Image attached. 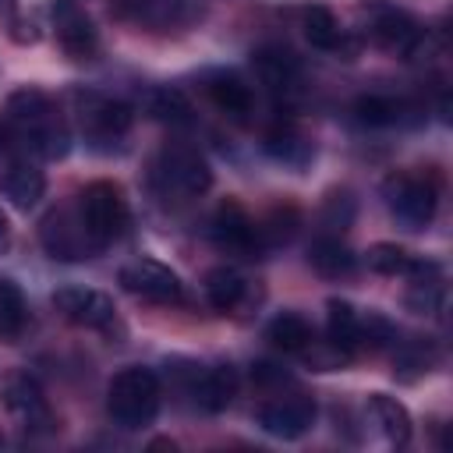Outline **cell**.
<instances>
[{"label":"cell","instance_id":"obj_16","mask_svg":"<svg viewBox=\"0 0 453 453\" xmlns=\"http://www.w3.org/2000/svg\"><path fill=\"white\" fill-rule=\"evenodd\" d=\"M188 393L202 411H223L237 393V372L230 365H205V368L198 365Z\"/></svg>","mask_w":453,"mask_h":453},{"label":"cell","instance_id":"obj_29","mask_svg":"<svg viewBox=\"0 0 453 453\" xmlns=\"http://www.w3.org/2000/svg\"><path fill=\"white\" fill-rule=\"evenodd\" d=\"M354 113L361 124H372V127H389V124H400L403 113H407V103L403 99H393V96H361L354 103Z\"/></svg>","mask_w":453,"mask_h":453},{"label":"cell","instance_id":"obj_10","mask_svg":"<svg viewBox=\"0 0 453 453\" xmlns=\"http://www.w3.org/2000/svg\"><path fill=\"white\" fill-rule=\"evenodd\" d=\"M258 425L276 439H301L315 425V400L301 389L269 396L258 407Z\"/></svg>","mask_w":453,"mask_h":453},{"label":"cell","instance_id":"obj_14","mask_svg":"<svg viewBox=\"0 0 453 453\" xmlns=\"http://www.w3.org/2000/svg\"><path fill=\"white\" fill-rule=\"evenodd\" d=\"M368 32L375 39L379 50L386 53H396V57H418V50L425 46V32L414 18H407L403 11H393V7H382L372 21H368Z\"/></svg>","mask_w":453,"mask_h":453},{"label":"cell","instance_id":"obj_9","mask_svg":"<svg viewBox=\"0 0 453 453\" xmlns=\"http://www.w3.org/2000/svg\"><path fill=\"white\" fill-rule=\"evenodd\" d=\"M209 234L216 241L219 251H230V255H241V258H255L265 244L258 237V223L244 212L241 202L226 198L216 212H212V223H209Z\"/></svg>","mask_w":453,"mask_h":453},{"label":"cell","instance_id":"obj_25","mask_svg":"<svg viewBox=\"0 0 453 453\" xmlns=\"http://www.w3.org/2000/svg\"><path fill=\"white\" fill-rule=\"evenodd\" d=\"M301 28H304V39L315 46V50H340L343 46V28L336 21V14L322 4H308L301 11Z\"/></svg>","mask_w":453,"mask_h":453},{"label":"cell","instance_id":"obj_4","mask_svg":"<svg viewBox=\"0 0 453 453\" xmlns=\"http://www.w3.org/2000/svg\"><path fill=\"white\" fill-rule=\"evenodd\" d=\"M382 198H386L389 216L403 230H425L439 209V180L432 173L396 170L382 180Z\"/></svg>","mask_w":453,"mask_h":453},{"label":"cell","instance_id":"obj_17","mask_svg":"<svg viewBox=\"0 0 453 453\" xmlns=\"http://www.w3.org/2000/svg\"><path fill=\"white\" fill-rule=\"evenodd\" d=\"M46 191V177L35 163L28 159H11L0 170V195L14 205V209H32Z\"/></svg>","mask_w":453,"mask_h":453},{"label":"cell","instance_id":"obj_8","mask_svg":"<svg viewBox=\"0 0 453 453\" xmlns=\"http://www.w3.org/2000/svg\"><path fill=\"white\" fill-rule=\"evenodd\" d=\"M120 283L127 294L142 297V301H152V304H180L184 301V283L180 276L156 262V258H134L120 269Z\"/></svg>","mask_w":453,"mask_h":453},{"label":"cell","instance_id":"obj_31","mask_svg":"<svg viewBox=\"0 0 453 453\" xmlns=\"http://www.w3.org/2000/svg\"><path fill=\"white\" fill-rule=\"evenodd\" d=\"M18 149H21L18 131H14V127H11V120L4 117V120H0V152H4V156H11V152H18Z\"/></svg>","mask_w":453,"mask_h":453},{"label":"cell","instance_id":"obj_12","mask_svg":"<svg viewBox=\"0 0 453 453\" xmlns=\"http://www.w3.org/2000/svg\"><path fill=\"white\" fill-rule=\"evenodd\" d=\"M53 32H57L60 50L71 60H92L99 53L96 25H92V18L74 0H57L53 4Z\"/></svg>","mask_w":453,"mask_h":453},{"label":"cell","instance_id":"obj_33","mask_svg":"<svg viewBox=\"0 0 453 453\" xmlns=\"http://www.w3.org/2000/svg\"><path fill=\"white\" fill-rule=\"evenodd\" d=\"M0 442H4V435H0Z\"/></svg>","mask_w":453,"mask_h":453},{"label":"cell","instance_id":"obj_28","mask_svg":"<svg viewBox=\"0 0 453 453\" xmlns=\"http://www.w3.org/2000/svg\"><path fill=\"white\" fill-rule=\"evenodd\" d=\"M28 326V308L21 290L11 280H0V340L14 343Z\"/></svg>","mask_w":453,"mask_h":453},{"label":"cell","instance_id":"obj_1","mask_svg":"<svg viewBox=\"0 0 453 453\" xmlns=\"http://www.w3.org/2000/svg\"><path fill=\"white\" fill-rule=\"evenodd\" d=\"M7 120L18 131L21 149L42 156V159H60L71 149V131L53 99L42 88H14L7 99Z\"/></svg>","mask_w":453,"mask_h":453},{"label":"cell","instance_id":"obj_18","mask_svg":"<svg viewBox=\"0 0 453 453\" xmlns=\"http://www.w3.org/2000/svg\"><path fill=\"white\" fill-rule=\"evenodd\" d=\"M365 262L372 273L379 276H407V280H418V276H428V273H439L435 262H425L418 255H411L407 248L400 244H389V241H379L365 251Z\"/></svg>","mask_w":453,"mask_h":453},{"label":"cell","instance_id":"obj_15","mask_svg":"<svg viewBox=\"0 0 453 453\" xmlns=\"http://www.w3.org/2000/svg\"><path fill=\"white\" fill-rule=\"evenodd\" d=\"M251 67H255V78L273 92V96H290L297 92L301 85V64L294 60V53L287 50H276V46H265L251 57Z\"/></svg>","mask_w":453,"mask_h":453},{"label":"cell","instance_id":"obj_13","mask_svg":"<svg viewBox=\"0 0 453 453\" xmlns=\"http://www.w3.org/2000/svg\"><path fill=\"white\" fill-rule=\"evenodd\" d=\"M78 120L92 142H120L131 131V110L106 96H78Z\"/></svg>","mask_w":453,"mask_h":453},{"label":"cell","instance_id":"obj_5","mask_svg":"<svg viewBox=\"0 0 453 453\" xmlns=\"http://www.w3.org/2000/svg\"><path fill=\"white\" fill-rule=\"evenodd\" d=\"M78 212L96 248L113 244L127 230V198L113 180H92L78 198Z\"/></svg>","mask_w":453,"mask_h":453},{"label":"cell","instance_id":"obj_30","mask_svg":"<svg viewBox=\"0 0 453 453\" xmlns=\"http://www.w3.org/2000/svg\"><path fill=\"white\" fill-rule=\"evenodd\" d=\"M442 301H446V287H442L439 273H428V276L411 280V290H407V308L411 311H418V315H439L442 311Z\"/></svg>","mask_w":453,"mask_h":453},{"label":"cell","instance_id":"obj_3","mask_svg":"<svg viewBox=\"0 0 453 453\" xmlns=\"http://www.w3.org/2000/svg\"><path fill=\"white\" fill-rule=\"evenodd\" d=\"M149 177H152V188L173 202L198 198L212 188V170H209L205 156L191 145H163L152 159Z\"/></svg>","mask_w":453,"mask_h":453},{"label":"cell","instance_id":"obj_7","mask_svg":"<svg viewBox=\"0 0 453 453\" xmlns=\"http://www.w3.org/2000/svg\"><path fill=\"white\" fill-rule=\"evenodd\" d=\"M0 400L4 411L25 428V432H53L57 428V414L42 393V386L28 375V372H11L0 382Z\"/></svg>","mask_w":453,"mask_h":453},{"label":"cell","instance_id":"obj_2","mask_svg":"<svg viewBox=\"0 0 453 453\" xmlns=\"http://www.w3.org/2000/svg\"><path fill=\"white\" fill-rule=\"evenodd\" d=\"M159 379L149 368H120L106 386V411L127 432L152 425L159 414Z\"/></svg>","mask_w":453,"mask_h":453},{"label":"cell","instance_id":"obj_32","mask_svg":"<svg viewBox=\"0 0 453 453\" xmlns=\"http://www.w3.org/2000/svg\"><path fill=\"white\" fill-rule=\"evenodd\" d=\"M11 248V223H7V216L0 212V255Z\"/></svg>","mask_w":453,"mask_h":453},{"label":"cell","instance_id":"obj_19","mask_svg":"<svg viewBox=\"0 0 453 453\" xmlns=\"http://www.w3.org/2000/svg\"><path fill=\"white\" fill-rule=\"evenodd\" d=\"M265 152H269L276 163H283V166L304 170V166L311 163V156H315V145H311V138H308L301 127L280 124V127H273V131L265 134Z\"/></svg>","mask_w":453,"mask_h":453},{"label":"cell","instance_id":"obj_26","mask_svg":"<svg viewBox=\"0 0 453 453\" xmlns=\"http://www.w3.org/2000/svg\"><path fill=\"white\" fill-rule=\"evenodd\" d=\"M326 308H329V322H326V329H329V340H333L336 347H343L350 357H357V354H361V350H357L361 311H357L350 301H340V297H333Z\"/></svg>","mask_w":453,"mask_h":453},{"label":"cell","instance_id":"obj_27","mask_svg":"<svg viewBox=\"0 0 453 453\" xmlns=\"http://www.w3.org/2000/svg\"><path fill=\"white\" fill-rule=\"evenodd\" d=\"M145 113L159 124H170V127L191 124V103L180 88H152L145 96Z\"/></svg>","mask_w":453,"mask_h":453},{"label":"cell","instance_id":"obj_6","mask_svg":"<svg viewBox=\"0 0 453 453\" xmlns=\"http://www.w3.org/2000/svg\"><path fill=\"white\" fill-rule=\"evenodd\" d=\"M39 244L46 248L50 258H60V262H81L99 251L81 223V212L67 205H57L39 219Z\"/></svg>","mask_w":453,"mask_h":453},{"label":"cell","instance_id":"obj_11","mask_svg":"<svg viewBox=\"0 0 453 453\" xmlns=\"http://www.w3.org/2000/svg\"><path fill=\"white\" fill-rule=\"evenodd\" d=\"M53 308L81 326V329H99V333H110L117 326V308L113 301L103 294V290H92V287H60L53 294Z\"/></svg>","mask_w":453,"mask_h":453},{"label":"cell","instance_id":"obj_22","mask_svg":"<svg viewBox=\"0 0 453 453\" xmlns=\"http://www.w3.org/2000/svg\"><path fill=\"white\" fill-rule=\"evenodd\" d=\"M368 414H372V421L379 425V432H382L393 446H407V439H411V414H407V407H403L396 396H389V393H372V396H368Z\"/></svg>","mask_w":453,"mask_h":453},{"label":"cell","instance_id":"obj_24","mask_svg":"<svg viewBox=\"0 0 453 453\" xmlns=\"http://www.w3.org/2000/svg\"><path fill=\"white\" fill-rule=\"evenodd\" d=\"M265 336H269V343L280 347L283 354H304V350L311 347V340H315V329H311V322H308L304 315L283 311V315H276V319L269 322Z\"/></svg>","mask_w":453,"mask_h":453},{"label":"cell","instance_id":"obj_20","mask_svg":"<svg viewBox=\"0 0 453 453\" xmlns=\"http://www.w3.org/2000/svg\"><path fill=\"white\" fill-rule=\"evenodd\" d=\"M205 297L216 311H241L248 304V280L230 269V265H216L205 273Z\"/></svg>","mask_w":453,"mask_h":453},{"label":"cell","instance_id":"obj_21","mask_svg":"<svg viewBox=\"0 0 453 453\" xmlns=\"http://www.w3.org/2000/svg\"><path fill=\"white\" fill-rule=\"evenodd\" d=\"M308 262H311V269H315L319 276H326V280L350 276L354 265H357L354 251H350L336 234H322V237H315L311 248H308Z\"/></svg>","mask_w":453,"mask_h":453},{"label":"cell","instance_id":"obj_23","mask_svg":"<svg viewBox=\"0 0 453 453\" xmlns=\"http://www.w3.org/2000/svg\"><path fill=\"white\" fill-rule=\"evenodd\" d=\"M205 92L216 103V110H223L234 120H244L251 113V85L244 78H237V74H216V78H209Z\"/></svg>","mask_w":453,"mask_h":453}]
</instances>
